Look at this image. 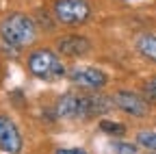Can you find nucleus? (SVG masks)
Instances as JSON below:
<instances>
[{
	"label": "nucleus",
	"mask_w": 156,
	"mask_h": 154,
	"mask_svg": "<svg viewBox=\"0 0 156 154\" xmlns=\"http://www.w3.org/2000/svg\"><path fill=\"white\" fill-rule=\"evenodd\" d=\"M108 109L106 98H98V95H74L67 93L63 95L56 104V115L65 120H78V117H91V115L104 113Z\"/></svg>",
	"instance_id": "1"
},
{
	"label": "nucleus",
	"mask_w": 156,
	"mask_h": 154,
	"mask_svg": "<svg viewBox=\"0 0 156 154\" xmlns=\"http://www.w3.org/2000/svg\"><path fill=\"white\" fill-rule=\"evenodd\" d=\"M0 35H2V39L9 46L24 48V46H30L35 41L37 28H35V22L28 15L11 13V15H7L2 20V24H0Z\"/></svg>",
	"instance_id": "2"
},
{
	"label": "nucleus",
	"mask_w": 156,
	"mask_h": 154,
	"mask_svg": "<svg viewBox=\"0 0 156 154\" xmlns=\"http://www.w3.org/2000/svg\"><path fill=\"white\" fill-rule=\"evenodd\" d=\"M28 70L30 74H35L37 78H44V81H54L65 74L61 59L52 50H35L28 56Z\"/></svg>",
	"instance_id": "3"
},
{
	"label": "nucleus",
	"mask_w": 156,
	"mask_h": 154,
	"mask_svg": "<svg viewBox=\"0 0 156 154\" xmlns=\"http://www.w3.org/2000/svg\"><path fill=\"white\" fill-rule=\"evenodd\" d=\"M91 15V5L87 0H56L54 17L61 24H83Z\"/></svg>",
	"instance_id": "4"
},
{
	"label": "nucleus",
	"mask_w": 156,
	"mask_h": 154,
	"mask_svg": "<svg viewBox=\"0 0 156 154\" xmlns=\"http://www.w3.org/2000/svg\"><path fill=\"white\" fill-rule=\"evenodd\" d=\"M0 150L7 154H20L22 152V134L13 120L7 115H0Z\"/></svg>",
	"instance_id": "5"
},
{
	"label": "nucleus",
	"mask_w": 156,
	"mask_h": 154,
	"mask_svg": "<svg viewBox=\"0 0 156 154\" xmlns=\"http://www.w3.org/2000/svg\"><path fill=\"white\" fill-rule=\"evenodd\" d=\"M113 104L117 109H122L130 115H134V117H145L147 115V102L145 98H141V95H136V93H130V91H119V93H115L113 95Z\"/></svg>",
	"instance_id": "6"
},
{
	"label": "nucleus",
	"mask_w": 156,
	"mask_h": 154,
	"mask_svg": "<svg viewBox=\"0 0 156 154\" xmlns=\"http://www.w3.org/2000/svg\"><path fill=\"white\" fill-rule=\"evenodd\" d=\"M69 78L74 85L83 87V89H100L106 83V76L95 67H76V70H72Z\"/></svg>",
	"instance_id": "7"
},
{
	"label": "nucleus",
	"mask_w": 156,
	"mask_h": 154,
	"mask_svg": "<svg viewBox=\"0 0 156 154\" xmlns=\"http://www.w3.org/2000/svg\"><path fill=\"white\" fill-rule=\"evenodd\" d=\"M58 52H63L67 56H80L85 52H89V41L80 35H65L56 41Z\"/></svg>",
	"instance_id": "8"
},
{
	"label": "nucleus",
	"mask_w": 156,
	"mask_h": 154,
	"mask_svg": "<svg viewBox=\"0 0 156 154\" xmlns=\"http://www.w3.org/2000/svg\"><path fill=\"white\" fill-rule=\"evenodd\" d=\"M136 48H139V52L145 56V59H150V61L156 63V33H150V35L139 37Z\"/></svg>",
	"instance_id": "9"
},
{
	"label": "nucleus",
	"mask_w": 156,
	"mask_h": 154,
	"mask_svg": "<svg viewBox=\"0 0 156 154\" xmlns=\"http://www.w3.org/2000/svg\"><path fill=\"white\" fill-rule=\"evenodd\" d=\"M100 130L108 132V134H124V126L117 124V122H100Z\"/></svg>",
	"instance_id": "10"
},
{
	"label": "nucleus",
	"mask_w": 156,
	"mask_h": 154,
	"mask_svg": "<svg viewBox=\"0 0 156 154\" xmlns=\"http://www.w3.org/2000/svg\"><path fill=\"white\" fill-rule=\"evenodd\" d=\"M139 143L150 150H156V132H139Z\"/></svg>",
	"instance_id": "11"
},
{
	"label": "nucleus",
	"mask_w": 156,
	"mask_h": 154,
	"mask_svg": "<svg viewBox=\"0 0 156 154\" xmlns=\"http://www.w3.org/2000/svg\"><path fill=\"white\" fill-rule=\"evenodd\" d=\"M113 152L115 154H134V145L132 143H113Z\"/></svg>",
	"instance_id": "12"
},
{
	"label": "nucleus",
	"mask_w": 156,
	"mask_h": 154,
	"mask_svg": "<svg viewBox=\"0 0 156 154\" xmlns=\"http://www.w3.org/2000/svg\"><path fill=\"white\" fill-rule=\"evenodd\" d=\"M143 91H145V95H147L150 100H156V76H154V78H150V81L145 83Z\"/></svg>",
	"instance_id": "13"
},
{
	"label": "nucleus",
	"mask_w": 156,
	"mask_h": 154,
	"mask_svg": "<svg viewBox=\"0 0 156 154\" xmlns=\"http://www.w3.org/2000/svg\"><path fill=\"white\" fill-rule=\"evenodd\" d=\"M54 154H87V152L80 150V148H61V150H56Z\"/></svg>",
	"instance_id": "14"
}]
</instances>
